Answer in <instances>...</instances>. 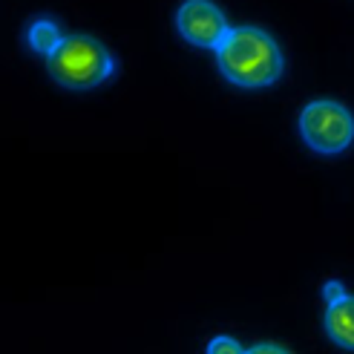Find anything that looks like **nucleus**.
Instances as JSON below:
<instances>
[{
	"mask_svg": "<svg viewBox=\"0 0 354 354\" xmlns=\"http://www.w3.org/2000/svg\"><path fill=\"white\" fill-rule=\"evenodd\" d=\"M219 73L245 90L271 86L282 75V52L268 32L257 26L227 29L225 41L216 46Z\"/></svg>",
	"mask_w": 354,
	"mask_h": 354,
	"instance_id": "f257e3e1",
	"label": "nucleus"
},
{
	"mask_svg": "<svg viewBox=\"0 0 354 354\" xmlns=\"http://www.w3.org/2000/svg\"><path fill=\"white\" fill-rule=\"evenodd\" d=\"M46 66H49V75L64 90L81 93L107 81L115 69V61L107 52V46L90 38V35H69L46 58Z\"/></svg>",
	"mask_w": 354,
	"mask_h": 354,
	"instance_id": "f03ea898",
	"label": "nucleus"
},
{
	"mask_svg": "<svg viewBox=\"0 0 354 354\" xmlns=\"http://www.w3.org/2000/svg\"><path fill=\"white\" fill-rule=\"evenodd\" d=\"M299 133L314 153L337 156L354 141V118L337 101H311L299 113Z\"/></svg>",
	"mask_w": 354,
	"mask_h": 354,
	"instance_id": "7ed1b4c3",
	"label": "nucleus"
},
{
	"mask_svg": "<svg viewBox=\"0 0 354 354\" xmlns=\"http://www.w3.org/2000/svg\"><path fill=\"white\" fill-rule=\"evenodd\" d=\"M176 29L193 46L216 49L227 35V21L222 9L207 3V0H187L176 12Z\"/></svg>",
	"mask_w": 354,
	"mask_h": 354,
	"instance_id": "20e7f679",
	"label": "nucleus"
},
{
	"mask_svg": "<svg viewBox=\"0 0 354 354\" xmlns=\"http://www.w3.org/2000/svg\"><path fill=\"white\" fill-rule=\"evenodd\" d=\"M326 331L340 348L354 351V297L346 294L326 308Z\"/></svg>",
	"mask_w": 354,
	"mask_h": 354,
	"instance_id": "39448f33",
	"label": "nucleus"
},
{
	"mask_svg": "<svg viewBox=\"0 0 354 354\" xmlns=\"http://www.w3.org/2000/svg\"><path fill=\"white\" fill-rule=\"evenodd\" d=\"M61 41H64V35L52 21H35L32 29H29V46L35 52H41V55H46V58L55 52V46Z\"/></svg>",
	"mask_w": 354,
	"mask_h": 354,
	"instance_id": "423d86ee",
	"label": "nucleus"
},
{
	"mask_svg": "<svg viewBox=\"0 0 354 354\" xmlns=\"http://www.w3.org/2000/svg\"><path fill=\"white\" fill-rule=\"evenodd\" d=\"M207 354H245V348L234 337H216V340H210Z\"/></svg>",
	"mask_w": 354,
	"mask_h": 354,
	"instance_id": "0eeeda50",
	"label": "nucleus"
},
{
	"mask_svg": "<svg viewBox=\"0 0 354 354\" xmlns=\"http://www.w3.org/2000/svg\"><path fill=\"white\" fill-rule=\"evenodd\" d=\"M323 297H326V303H328V306H331V303H337V299H343V297H346L343 282H337V279L326 282V286H323Z\"/></svg>",
	"mask_w": 354,
	"mask_h": 354,
	"instance_id": "6e6552de",
	"label": "nucleus"
},
{
	"mask_svg": "<svg viewBox=\"0 0 354 354\" xmlns=\"http://www.w3.org/2000/svg\"><path fill=\"white\" fill-rule=\"evenodd\" d=\"M245 354H291V351H286L282 346H274V343H259L254 348H248Z\"/></svg>",
	"mask_w": 354,
	"mask_h": 354,
	"instance_id": "1a4fd4ad",
	"label": "nucleus"
}]
</instances>
